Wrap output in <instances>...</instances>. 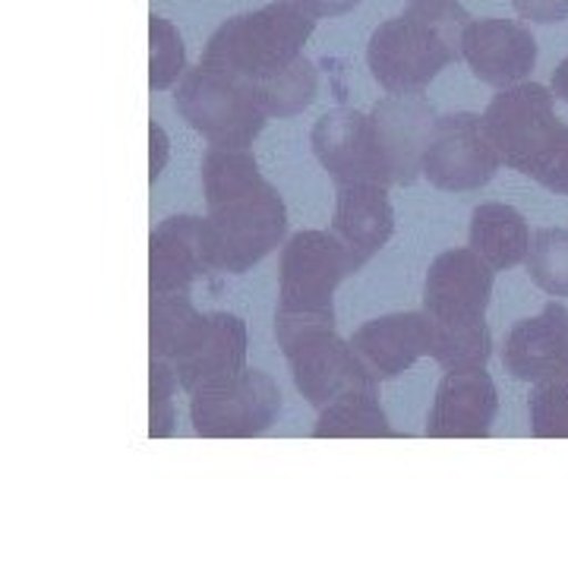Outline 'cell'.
<instances>
[{"label": "cell", "mask_w": 568, "mask_h": 568, "mask_svg": "<svg viewBox=\"0 0 568 568\" xmlns=\"http://www.w3.org/2000/svg\"><path fill=\"white\" fill-rule=\"evenodd\" d=\"M203 193L219 272L244 275L284 241L287 209L282 193L260 174L246 149L212 145L205 152Z\"/></svg>", "instance_id": "1"}, {"label": "cell", "mask_w": 568, "mask_h": 568, "mask_svg": "<svg viewBox=\"0 0 568 568\" xmlns=\"http://www.w3.org/2000/svg\"><path fill=\"white\" fill-rule=\"evenodd\" d=\"M470 17L458 0H414L386 20L366 44L373 80L388 95L424 92L448 63L462 61V39Z\"/></svg>", "instance_id": "2"}, {"label": "cell", "mask_w": 568, "mask_h": 568, "mask_svg": "<svg viewBox=\"0 0 568 568\" xmlns=\"http://www.w3.org/2000/svg\"><path fill=\"white\" fill-rule=\"evenodd\" d=\"M313 29L316 17L301 0H272L253 13L222 22L205 44L200 63L250 85L260 102L272 82L304 61V44Z\"/></svg>", "instance_id": "3"}, {"label": "cell", "mask_w": 568, "mask_h": 568, "mask_svg": "<svg viewBox=\"0 0 568 568\" xmlns=\"http://www.w3.org/2000/svg\"><path fill=\"white\" fill-rule=\"evenodd\" d=\"M552 99L540 82L508 85L489 102L484 123L506 168L568 196V123L556 118Z\"/></svg>", "instance_id": "4"}, {"label": "cell", "mask_w": 568, "mask_h": 568, "mask_svg": "<svg viewBox=\"0 0 568 568\" xmlns=\"http://www.w3.org/2000/svg\"><path fill=\"white\" fill-rule=\"evenodd\" d=\"M275 338L291 364L294 386L316 410L342 392L376 386L354 347L335 332V310L328 313H275Z\"/></svg>", "instance_id": "5"}, {"label": "cell", "mask_w": 568, "mask_h": 568, "mask_svg": "<svg viewBox=\"0 0 568 568\" xmlns=\"http://www.w3.org/2000/svg\"><path fill=\"white\" fill-rule=\"evenodd\" d=\"M174 108L215 149L253 145L268 121L265 108L256 102L250 85L205 63L183 73L174 92Z\"/></svg>", "instance_id": "6"}, {"label": "cell", "mask_w": 568, "mask_h": 568, "mask_svg": "<svg viewBox=\"0 0 568 568\" xmlns=\"http://www.w3.org/2000/svg\"><path fill=\"white\" fill-rule=\"evenodd\" d=\"M190 395V420L203 439H253L282 414V388L263 369H241Z\"/></svg>", "instance_id": "7"}, {"label": "cell", "mask_w": 568, "mask_h": 568, "mask_svg": "<svg viewBox=\"0 0 568 568\" xmlns=\"http://www.w3.org/2000/svg\"><path fill=\"white\" fill-rule=\"evenodd\" d=\"M357 265L335 231H297L282 246L278 263V310L284 313H328L332 294Z\"/></svg>", "instance_id": "8"}, {"label": "cell", "mask_w": 568, "mask_h": 568, "mask_svg": "<svg viewBox=\"0 0 568 568\" xmlns=\"http://www.w3.org/2000/svg\"><path fill=\"white\" fill-rule=\"evenodd\" d=\"M499 152L480 114L458 111L436 118L424 152V178L446 193H470L487 186L499 171Z\"/></svg>", "instance_id": "9"}, {"label": "cell", "mask_w": 568, "mask_h": 568, "mask_svg": "<svg viewBox=\"0 0 568 568\" xmlns=\"http://www.w3.org/2000/svg\"><path fill=\"white\" fill-rule=\"evenodd\" d=\"M310 145H313V155L328 171V178L338 186H347V183L392 186L395 183L373 114L354 111V108L325 111L323 118L313 123Z\"/></svg>", "instance_id": "10"}, {"label": "cell", "mask_w": 568, "mask_h": 568, "mask_svg": "<svg viewBox=\"0 0 568 568\" xmlns=\"http://www.w3.org/2000/svg\"><path fill=\"white\" fill-rule=\"evenodd\" d=\"M219 272L215 237L209 219L171 215L149 237V287L152 294L190 291L193 284Z\"/></svg>", "instance_id": "11"}, {"label": "cell", "mask_w": 568, "mask_h": 568, "mask_svg": "<svg viewBox=\"0 0 568 568\" xmlns=\"http://www.w3.org/2000/svg\"><path fill=\"white\" fill-rule=\"evenodd\" d=\"M496 268L474 250L439 253L424 282V310L433 320H484Z\"/></svg>", "instance_id": "12"}, {"label": "cell", "mask_w": 568, "mask_h": 568, "mask_svg": "<svg viewBox=\"0 0 568 568\" xmlns=\"http://www.w3.org/2000/svg\"><path fill=\"white\" fill-rule=\"evenodd\" d=\"M499 414V392L489 373L448 369L426 417L429 439H484Z\"/></svg>", "instance_id": "13"}, {"label": "cell", "mask_w": 568, "mask_h": 568, "mask_svg": "<svg viewBox=\"0 0 568 568\" xmlns=\"http://www.w3.org/2000/svg\"><path fill=\"white\" fill-rule=\"evenodd\" d=\"M462 54L477 80L508 89L534 73L537 39L528 26L515 20H470L462 39Z\"/></svg>", "instance_id": "14"}, {"label": "cell", "mask_w": 568, "mask_h": 568, "mask_svg": "<svg viewBox=\"0 0 568 568\" xmlns=\"http://www.w3.org/2000/svg\"><path fill=\"white\" fill-rule=\"evenodd\" d=\"M357 361L373 376V383H386L405 369L429 357L433 347V316L426 310L392 313L383 320L361 325L351 338Z\"/></svg>", "instance_id": "15"}, {"label": "cell", "mask_w": 568, "mask_h": 568, "mask_svg": "<svg viewBox=\"0 0 568 568\" xmlns=\"http://www.w3.org/2000/svg\"><path fill=\"white\" fill-rule=\"evenodd\" d=\"M373 121L379 130V140L386 149L392 181L398 186H410L424 174V152L429 133L436 126L433 104L424 92H398L373 104Z\"/></svg>", "instance_id": "16"}, {"label": "cell", "mask_w": 568, "mask_h": 568, "mask_svg": "<svg viewBox=\"0 0 568 568\" xmlns=\"http://www.w3.org/2000/svg\"><path fill=\"white\" fill-rule=\"evenodd\" d=\"M503 366L515 379L540 383L568 376V310L547 304L540 316L511 325L503 342Z\"/></svg>", "instance_id": "17"}, {"label": "cell", "mask_w": 568, "mask_h": 568, "mask_svg": "<svg viewBox=\"0 0 568 568\" xmlns=\"http://www.w3.org/2000/svg\"><path fill=\"white\" fill-rule=\"evenodd\" d=\"M246 347H250V335L241 316L205 313L193 342L183 347L171 364L178 369L181 386L186 392H196L200 386L246 369Z\"/></svg>", "instance_id": "18"}, {"label": "cell", "mask_w": 568, "mask_h": 568, "mask_svg": "<svg viewBox=\"0 0 568 568\" xmlns=\"http://www.w3.org/2000/svg\"><path fill=\"white\" fill-rule=\"evenodd\" d=\"M332 231L347 246L357 268H364L395 234V212L383 183H347L338 186Z\"/></svg>", "instance_id": "19"}, {"label": "cell", "mask_w": 568, "mask_h": 568, "mask_svg": "<svg viewBox=\"0 0 568 568\" xmlns=\"http://www.w3.org/2000/svg\"><path fill=\"white\" fill-rule=\"evenodd\" d=\"M470 246L496 272L528 263L530 227L518 209L506 203H484L470 215Z\"/></svg>", "instance_id": "20"}, {"label": "cell", "mask_w": 568, "mask_h": 568, "mask_svg": "<svg viewBox=\"0 0 568 568\" xmlns=\"http://www.w3.org/2000/svg\"><path fill=\"white\" fill-rule=\"evenodd\" d=\"M316 439H388L398 436L388 424L386 410L376 398V386L342 392L335 402L320 410V420L313 426Z\"/></svg>", "instance_id": "21"}, {"label": "cell", "mask_w": 568, "mask_h": 568, "mask_svg": "<svg viewBox=\"0 0 568 568\" xmlns=\"http://www.w3.org/2000/svg\"><path fill=\"white\" fill-rule=\"evenodd\" d=\"M149 335H152V357L174 361L183 347L193 342V335L200 332L205 313H200L190 291H171V294H152L149 306Z\"/></svg>", "instance_id": "22"}, {"label": "cell", "mask_w": 568, "mask_h": 568, "mask_svg": "<svg viewBox=\"0 0 568 568\" xmlns=\"http://www.w3.org/2000/svg\"><path fill=\"white\" fill-rule=\"evenodd\" d=\"M493 354V335L484 320H433L429 357L443 369H480Z\"/></svg>", "instance_id": "23"}, {"label": "cell", "mask_w": 568, "mask_h": 568, "mask_svg": "<svg viewBox=\"0 0 568 568\" xmlns=\"http://www.w3.org/2000/svg\"><path fill=\"white\" fill-rule=\"evenodd\" d=\"M528 272L540 291L568 297V227H544L534 234Z\"/></svg>", "instance_id": "24"}, {"label": "cell", "mask_w": 568, "mask_h": 568, "mask_svg": "<svg viewBox=\"0 0 568 568\" xmlns=\"http://www.w3.org/2000/svg\"><path fill=\"white\" fill-rule=\"evenodd\" d=\"M530 433L537 439H568V376L534 383L528 395Z\"/></svg>", "instance_id": "25"}, {"label": "cell", "mask_w": 568, "mask_h": 568, "mask_svg": "<svg viewBox=\"0 0 568 568\" xmlns=\"http://www.w3.org/2000/svg\"><path fill=\"white\" fill-rule=\"evenodd\" d=\"M149 39H152V70H149V85L152 92H164L174 82L183 80L186 73V48H183L178 26L164 17L149 20Z\"/></svg>", "instance_id": "26"}, {"label": "cell", "mask_w": 568, "mask_h": 568, "mask_svg": "<svg viewBox=\"0 0 568 568\" xmlns=\"http://www.w3.org/2000/svg\"><path fill=\"white\" fill-rule=\"evenodd\" d=\"M178 369L171 361L162 357H152L149 366V386H152V424H149V436L152 439H168L174 433V420H178V410H174V392H178Z\"/></svg>", "instance_id": "27"}, {"label": "cell", "mask_w": 568, "mask_h": 568, "mask_svg": "<svg viewBox=\"0 0 568 568\" xmlns=\"http://www.w3.org/2000/svg\"><path fill=\"white\" fill-rule=\"evenodd\" d=\"M518 17L540 26H552V22L568 20V0H511Z\"/></svg>", "instance_id": "28"}, {"label": "cell", "mask_w": 568, "mask_h": 568, "mask_svg": "<svg viewBox=\"0 0 568 568\" xmlns=\"http://www.w3.org/2000/svg\"><path fill=\"white\" fill-rule=\"evenodd\" d=\"M149 140H152V171H149V178H152V183L162 178L164 164H168V155H171V142H168V133H164L159 123H152L149 126Z\"/></svg>", "instance_id": "29"}, {"label": "cell", "mask_w": 568, "mask_h": 568, "mask_svg": "<svg viewBox=\"0 0 568 568\" xmlns=\"http://www.w3.org/2000/svg\"><path fill=\"white\" fill-rule=\"evenodd\" d=\"M301 3H304L316 20H332V17H345V13H351L361 0H301Z\"/></svg>", "instance_id": "30"}, {"label": "cell", "mask_w": 568, "mask_h": 568, "mask_svg": "<svg viewBox=\"0 0 568 568\" xmlns=\"http://www.w3.org/2000/svg\"><path fill=\"white\" fill-rule=\"evenodd\" d=\"M549 89L559 102H568V58L556 70H552V80H549Z\"/></svg>", "instance_id": "31"}]
</instances>
